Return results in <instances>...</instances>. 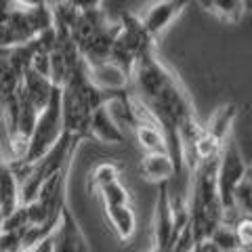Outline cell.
<instances>
[{
  "label": "cell",
  "mask_w": 252,
  "mask_h": 252,
  "mask_svg": "<svg viewBox=\"0 0 252 252\" xmlns=\"http://www.w3.org/2000/svg\"><path fill=\"white\" fill-rule=\"evenodd\" d=\"M4 220H6V217H4V212L0 210V231H2V227H4Z\"/></svg>",
  "instance_id": "29"
},
{
  "label": "cell",
  "mask_w": 252,
  "mask_h": 252,
  "mask_svg": "<svg viewBox=\"0 0 252 252\" xmlns=\"http://www.w3.org/2000/svg\"><path fill=\"white\" fill-rule=\"evenodd\" d=\"M21 76L23 74L19 69L0 55V109H2V118L9 128V139L15 130V122H17Z\"/></svg>",
  "instance_id": "9"
},
{
  "label": "cell",
  "mask_w": 252,
  "mask_h": 252,
  "mask_svg": "<svg viewBox=\"0 0 252 252\" xmlns=\"http://www.w3.org/2000/svg\"><path fill=\"white\" fill-rule=\"evenodd\" d=\"M118 179H120V168H118L114 162H101L93 168L89 183H91V189H99L101 185H107Z\"/></svg>",
  "instance_id": "23"
},
{
  "label": "cell",
  "mask_w": 252,
  "mask_h": 252,
  "mask_svg": "<svg viewBox=\"0 0 252 252\" xmlns=\"http://www.w3.org/2000/svg\"><path fill=\"white\" fill-rule=\"evenodd\" d=\"M53 28L51 6H19L15 0H0V49L26 44Z\"/></svg>",
  "instance_id": "4"
},
{
  "label": "cell",
  "mask_w": 252,
  "mask_h": 252,
  "mask_svg": "<svg viewBox=\"0 0 252 252\" xmlns=\"http://www.w3.org/2000/svg\"><path fill=\"white\" fill-rule=\"evenodd\" d=\"M217 160L198 162L191 170V200L187 212L193 246L206 242L210 233L223 223V206L217 191Z\"/></svg>",
  "instance_id": "3"
},
{
  "label": "cell",
  "mask_w": 252,
  "mask_h": 252,
  "mask_svg": "<svg viewBox=\"0 0 252 252\" xmlns=\"http://www.w3.org/2000/svg\"><path fill=\"white\" fill-rule=\"evenodd\" d=\"M19 204V179L11 164L2 162L0 164V210L4 212V217H9Z\"/></svg>",
  "instance_id": "17"
},
{
  "label": "cell",
  "mask_w": 252,
  "mask_h": 252,
  "mask_svg": "<svg viewBox=\"0 0 252 252\" xmlns=\"http://www.w3.org/2000/svg\"><path fill=\"white\" fill-rule=\"evenodd\" d=\"M63 135V120H61V89L55 86V91L51 94L49 103L44 105V109L38 114L34 128H32L30 137L26 141V147L19 158H15L11 164L13 170H21L34 164L36 160L49 152V149L57 143Z\"/></svg>",
  "instance_id": "6"
},
{
  "label": "cell",
  "mask_w": 252,
  "mask_h": 252,
  "mask_svg": "<svg viewBox=\"0 0 252 252\" xmlns=\"http://www.w3.org/2000/svg\"><path fill=\"white\" fill-rule=\"evenodd\" d=\"M0 252H2V250H0Z\"/></svg>",
  "instance_id": "30"
},
{
  "label": "cell",
  "mask_w": 252,
  "mask_h": 252,
  "mask_svg": "<svg viewBox=\"0 0 252 252\" xmlns=\"http://www.w3.org/2000/svg\"><path fill=\"white\" fill-rule=\"evenodd\" d=\"M67 6H72L74 11H89V9H101L103 0H63Z\"/></svg>",
  "instance_id": "24"
},
{
  "label": "cell",
  "mask_w": 252,
  "mask_h": 252,
  "mask_svg": "<svg viewBox=\"0 0 252 252\" xmlns=\"http://www.w3.org/2000/svg\"><path fill=\"white\" fill-rule=\"evenodd\" d=\"M53 91H55V84L49 80V78L36 74L34 69H30V67L23 72L19 93L38 109V112H42L44 105L49 103Z\"/></svg>",
  "instance_id": "13"
},
{
  "label": "cell",
  "mask_w": 252,
  "mask_h": 252,
  "mask_svg": "<svg viewBox=\"0 0 252 252\" xmlns=\"http://www.w3.org/2000/svg\"><path fill=\"white\" fill-rule=\"evenodd\" d=\"M86 139H97L99 143L105 145H122L126 143V132L120 128V124L114 120L112 112H109V103L99 107L97 112L91 116L89 130H86Z\"/></svg>",
  "instance_id": "12"
},
{
  "label": "cell",
  "mask_w": 252,
  "mask_h": 252,
  "mask_svg": "<svg viewBox=\"0 0 252 252\" xmlns=\"http://www.w3.org/2000/svg\"><path fill=\"white\" fill-rule=\"evenodd\" d=\"M53 252H91V244L69 206L63 208L53 233Z\"/></svg>",
  "instance_id": "10"
},
{
  "label": "cell",
  "mask_w": 252,
  "mask_h": 252,
  "mask_svg": "<svg viewBox=\"0 0 252 252\" xmlns=\"http://www.w3.org/2000/svg\"><path fill=\"white\" fill-rule=\"evenodd\" d=\"M61 89V120H63V132L72 135L76 139L84 141L86 130H89L91 116L112 101L124 97L128 89L124 91H105L99 89L86 72V65L76 61V65L69 69L67 78L63 80Z\"/></svg>",
  "instance_id": "2"
},
{
  "label": "cell",
  "mask_w": 252,
  "mask_h": 252,
  "mask_svg": "<svg viewBox=\"0 0 252 252\" xmlns=\"http://www.w3.org/2000/svg\"><path fill=\"white\" fill-rule=\"evenodd\" d=\"M89 72V78L99 86V89H105V91H124L130 86V78L126 76L120 67L112 61H103L94 67H86Z\"/></svg>",
  "instance_id": "16"
},
{
  "label": "cell",
  "mask_w": 252,
  "mask_h": 252,
  "mask_svg": "<svg viewBox=\"0 0 252 252\" xmlns=\"http://www.w3.org/2000/svg\"><path fill=\"white\" fill-rule=\"evenodd\" d=\"M53 233L46 235V238H42L40 242H36L34 246H30L28 250H23V252H53Z\"/></svg>",
  "instance_id": "25"
},
{
  "label": "cell",
  "mask_w": 252,
  "mask_h": 252,
  "mask_svg": "<svg viewBox=\"0 0 252 252\" xmlns=\"http://www.w3.org/2000/svg\"><path fill=\"white\" fill-rule=\"evenodd\" d=\"M130 84L135 89L132 94L160 126L177 175H181L183 166L193 170V143L202 126L195 120L193 103L177 74L158 57L156 49H149L137 59Z\"/></svg>",
  "instance_id": "1"
},
{
  "label": "cell",
  "mask_w": 252,
  "mask_h": 252,
  "mask_svg": "<svg viewBox=\"0 0 252 252\" xmlns=\"http://www.w3.org/2000/svg\"><path fill=\"white\" fill-rule=\"evenodd\" d=\"M141 172L149 183H170L172 177H177L175 162L168 152H149L141 160Z\"/></svg>",
  "instance_id": "14"
},
{
  "label": "cell",
  "mask_w": 252,
  "mask_h": 252,
  "mask_svg": "<svg viewBox=\"0 0 252 252\" xmlns=\"http://www.w3.org/2000/svg\"><path fill=\"white\" fill-rule=\"evenodd\" d=\"M200 4L227 23H240L246 15L242 0H200Z\"/></svg>",
  "instance_id": "19"
},
{
  "label": "cell",
  "mask_w": 252,
  "mask_h": 252,
  "mask_svg": "<svg viewBox=\"0 0 252 252\" xmlns=\"http://www.w3.org/2000/svg\"><path fill=\"white\" fill-rule=\"evenodd\" d=\"M187 4H189V0H158V2L149 6L143 17H139L141 26L147 32V36L152 40H156L183 13V9H187Z\"/></svg>",
  "instance_id": "11"
},
{
  "label": "cell",
  "mask_w": 252,
  "mask_h": 252,
  "mask_svg": "<svg viewBox=\"0 0 252 252\" xmlns=\"http://www.w3.org/2000/svg\"><path fill=\"white\" fill-rule=\"evenodd\" d=\"M149 49H156V40L147 36V32L141 26V19L132 13H122L120 32H118L112 53H109V61L116 63L130 78L137 59Z\"/></svg>",
  "instance_id": "8"
},
{
  "label": "cell",
  "mask_w": 252,
  "mask_h": 252,
  "mask_svg": "<svg viewBox=\"0 0 252 252\" xmlns=\"http://www.w3.org/2000/svg\"><path fill=\"white\" fill-rule=\"evenodd\" d=\"M233 210L238 217H246L252 210V181H250V172L244 177L238 187L233 189Z\"/></svg>",
  "instance_id": "22"
},
{
  "label": "cell",
  "mask_w": 252,
  "mask_h": 252,
  "mask_svg": "<svg viewBox=\"0 0 252 252\" xmlns=\"http://www.w3.org/2000/svg\"><path fill=\"white\" fill-rule=\"evenodd\" d=\"M208 242L215 244V246L219 250H223V252H242L244 248H246L242 244L238 231H235V227L229 225V223H220L217 229L210 233Z\"/></svg>",
  "instance_id": "20"
},
{
  "label": "cell",
  "mask_w": 252,
  "mask_h": 252,
  "mask_svg": "<svg viewBox=\"0 0 252 252\" xmlns=\"http://www.w3.org/2000/svg\"><path fill=\"white\" fill-rule=\"evenodd\" d=\"M248 172H250L248 162L244 160L238 143L229 137L225 141L217 160V191L220 206H223V223L233 225L240 219L233 210V189L238 187V183Z\"/></svg>",
  "instance_id": "7"
},
{
  "label": "cell",
  "mask_w": 252,
  "mask_h": 252,
  "mask_svg": "<svg viewBox=\"0 0 252 252\" xmlns=\"http://www.w3.org/2000/svg\"><path fill=\"white\" fill-rule=\"evenodd\" d=\"M242 4H244V9H246V13H248L250 6H252V0H242Z\"/></svg>",
  "instance_id": "28"
},
{
  "label": "cell",
  "mask_w": 252,
  "mask_h": 252,
  "mask_svg": "<svg viewBox=\"0 0 252 252\" xmlns=\"http://www.w3.org/2000/svg\"><path fill=\"white\" fill-rule=\"evenodd\" d=\"M19 6H28V9H36V6H53L57 4V0H15Z\"/></svg>",
  "instance_id": "26"
},
{
  "label": "cell",
  "mask_w": 252,
  "mask_h": 252,
  "mask_svg": "<svg viewBox=\"0 0 252 252\" xmlns=\"http://www.w3.org/2000/svg\"><path fill=\"white\" fill-rule=\"evenodd\" d=\"M191 252H223V250H219L215 244H210V242L206 240V242H202V244H195Z\"/></svg>",
  "instance_id": "27"
},
{
  "label": "cell",
  "mask_w": 252,
  "mask_h": 252,
  "mask_svg": "<svg viewBox=\"0 0 252 252\" xmlns=\"http://www.w3.org/2000/svg\"><path fill=\"white\" fill-rule=\"evenodd\" d=\"M105 219L114 229L120 242H128L137 231V215L132 204H120V206H103Z\"/></svg>",
  "instance_id": "15"
},
{
  "label": "cell",
  "mask_w": 252,
  "mask_h": 252,
  "mask_svg": "<svg viewBox=\"0 0 252 252\" xmlns=\"http://www.w3.org/2000/svg\"><path fill=\"white\" fill-rule=\"evenodd\" d=\"M78 143H80V139L63 132L61 139L40 160H36L34 164H30V166L21 168V170H15V175L19 179V202L21 204H28L34 200L46 181H49L55 172H59L67 162H72V158L78 149Z\"/></svg>",
  "instance_id": "5"
},
{
  "label": "cell",
  "mask_w": 252,
  "mask_h": 252,
  "mask_svg": "<svg viewBox=\"0 0 252 252\" xmlns=\"http://www.w3.org/2000/svg\"><path fill=\"white\" fill-rule=\"evenodd\" d=\"M99 198L103 202V206H120V204H130V193L128 189L122 185V181H112L107 185H101L99 189Z\"/></svg>",
  "instance_id": "21"
},
{
  "label": "cell",
  "mask_w": 252,
  "mask_h": 252,
  "mask_svg": "<svg viewBox=\"0 0 252 252\" xmlns=\"http://www.w3.org/2000/svg\"><path fill=\"white\" fill-rule=\"evenodd\" d=\"M235 116H238V107H235V103H225L212 114L208 126H202V128L210 139H215L219 145H225V141L229 139Z\"/></svg>",
  "instance_id": "18"
}]
</instances>
